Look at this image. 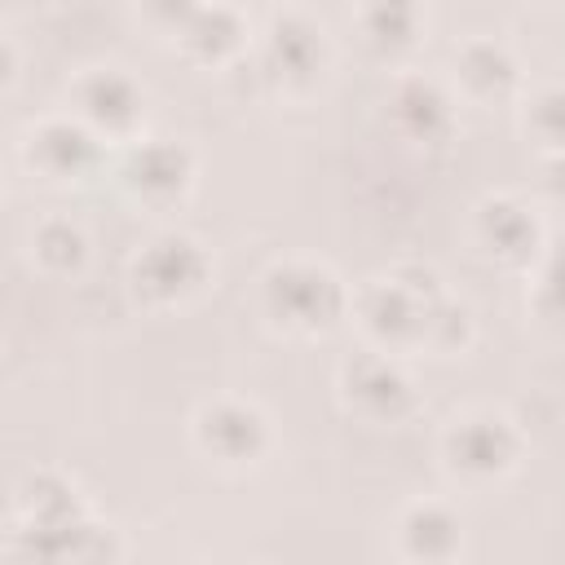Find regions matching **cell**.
<instances>
[{
  "instance_id": "obj_11",
  "label": "cell",
  "mask_w": 565,
  "mask_h": 565,
  "mask_svg": "<svg viewBox=\"0 0 565 565\" xmlns=\"http://www.w3.org/2000/svg\"><path fill=\"white\" fill-rule=\"evenodd\" d=\"M115 146L97 137L79 115H44L22 137V163L49 185H84L110 168Z\"/></svg>"
},
{
  "instance_id": "obj_19",
  "label": "cell",
  "mask_w": 565,
  "mask_h": 565,
  "mask_svg": "<svg viewBox=\"0 0 565 565\" xmlns=\"http://www.w3.org/2000/svg\"><path fill=\"white\" fill-rule=\"evenodd\" d=\"M525 305L543 331L565 335V238H547V247L530 265Z\"/></svg>"
},
{
  "instance_id": "obj_2",
  "label": "cell",
  "mask_w": 565,
  "mask_h": 565,
  "mask_svg": "<svg viewBox=\"0 0 565 565\" xmlns=\"http://www.w3.org/2000/svg\"><path fill=\"white\" fill-rule=\"evenodd\" d=\"M9 552L40 561H115L124 547L110 525H102L79 486L57 468H35L13 490L9 508Z\"/></svg>"
},
{
  "instance_id": "obj_3",
  "label": "cell",
  "mask_w": 565,
  "mask_h": 565,
  "mask_svg": "<svg viewBox=\"0 0 565 565\" xmlns=\"http://www.w3.org/2000/svg\"><path fill=\"white\" fill-rule=\"evenodd\" d=\"M260 318L291 340H327L353 313V287L313 256H282L256 282Z\"/></svg>"
},
{
  "instance_id": "obj_1",
  "label": "cell",
  "mask_w": 565,
  "mask_h": 565,
  "mask_svg": "<svg viewBox=\"0 0 565 565\" xmlns=\"http://www.w3.org/2000/svg\"><path fill=\"white\" fill-rule=\"evenodd\" d=\"M362 344L388 353H428V358H459L477 335L472 309L446 287V278L424 260H402L393 269L371 274L353 287V313Z\"/></svg>"
},
{
  "instance_id": "obj_5",
  "label": "cell",
  "mask_w": 565,
  "mask_h": 565,
  "mask_svg": "<svg viewBox=\"0 0 565 565\" xmlns=\"http://www.w3.org/2000/svg\"><path fill=\"white\" fill-rule=\"evenodd\" d=\"M252 62L260 84L282 102H305L322 88L331 71V40L305 9H274L256 31Z\"/></svg>"
},
{
  "instance_id": "obj_13",
  "label": "cell",
  "mask_w": 565,
  "mask_h": 565,
  "mask_svg": "<svg viewBox=\"0 0 565 565\" xmlns=\"http://www.w3.org/2000/svg\"><path fill=\"white\" fill-rule=\"evenodd\" d=\"M547 238L552 234H547L539 207L530 199H521V194L499 190V194L477 199V207H472V247L494 269L530 274V265L539 260Z\"/></svg>"
},
{
  "instance_id": "obj_21",
  "label": "cell",
  "mask_w": 565,
  "mask_h": 565,
  "mask_svg": "<svg viewBox=\"0 0 565 565\" xmlns=\"http://www.w3.org/2000/svg\"><path fill=\"white\" fill-rule=\"evenodd\" d=\"M199 4H203V0H137L141 18H146L154 31H163V35H177V31L194 18Z\"/></svg>"
},
{
  "instance_id": "obj_17",
  "label": "cell",
  "mask_w": 565,
  "mask_h": 565,
  "mask_svg": "<svg viewBox=\"0 0 565 565\" xmlns=\"http://www.w3.org/2000/svg\"><path fill=\"white\" fill-rule=\"evenodd\" d=\"M358 44L375 62H402L424 35V0H353Z\"/></svg>"
},
{
  "instance_id": "obj_8",
  "label": "cell",
  "mask_w": 565,
  "mask_h": 565,
  "mask_svg": "<svg viewBox=\"0 0 565 565\" xmlns=\"http://www.w3.org/2000/svg\"><path fill=\"white\" fill-rule=\"evenodd\" d=\"M110 177L128 203H137L146 212H172L190 199L194 177H199V159L177 137H146L141 132L137 141L115 150Z\"/></svg>"
},
{
  "instance_id": "obj_22",
  "label": "cell",
  "mask_w": 565,
  "mask_h": 565,
  "mask_svg": "<svg viewBox=\"0 0 565 565\" xmlns=\"http://www.w3.org/2000/svg\"><path fill=\"white\" fill-rule=\"evenodd\" d=\"M534 190L547 207L565 212V150L539 154V172H534Z\"/></svg>"
},
{
  "instance_id": "obj_7",
  "label": "cell",
  "mask_w": 565,
  "mask_h": 565,
  "mask_svg": "<svg viewBox=\"0 0 565 565\" xmlns=\"http://www.w3.org/2000/svg\"><path fill=\"white\" fill-rule=\"evenodd\" d=\"M335 397H340L344 415H353L358 424H371V428H402L424 406L406 358L375 349V344H362L358 353H349L340 362Z\"/></svg>"
},
{
  "instance_id": "obj_14",
  "label": "cell",
  "mask_w": 565,
  "mask_h": 565,
  "mask_svg": "<svg viewBox=\"0 0 565 565\" xmlns=\"http://www.w3.org/2000/svg\"><path fill=\"white\" fill-rule=\"evenodd\" d=\"M521 57L499 35H472L450 57V88L468 106H508L521 97Z\"/></svg>"
},
{
  "instance_id": "obj_23",
  "label": "cell",
  "mask_w": 565,
  "mask_h": 565,
  "mask_svg": "<svg viewBox=\"0 0 565 565\" xmlns=\"http://www.w3.org/2000/svg\"><path fill=\"white\" fill-rule=\"evenodd\" d=\"M40 4H53V0H40Z\"/></svg>"
},
{
  "instance_id": "obj_20",
  "label": "cell",
  "mask_w": 565,
  "mask_h": 565,
  "mask_svg": "<svg viewBox=\"0 0 565 565\" xmlns=\"http://www.w3.org/2000/svg\"><path fill=\"white\" fill-rule=\"evenodd\" d=\"M516 128L539 150H565V84H539L516 97Z\"/></svg>"
},
{
  "instance_id": "obj_4",
  "label": "cell",
  "mask_w": 565,
  "mask_h": 565,
  "mask_svg": "<svg viewBox=\"0 0 565 565\" xmlns=\"http://www.w3.org/2000/svg\"><path fill=\"white\" fill-rule=\"evenodd\" d=\"M212 274H216V260L203 238H194L190 230H159L128 256L124 282L132 305L150 313H168L199 300L212 287Z\"/></svg>"
},
{
  "instance_id": "obj_9",
  "label": "cell",
  "mask_w": 565,
  "mask_h": 565,
  "mask_svg": "<svg viewBox=\"0 0 565 565\" xmlns=\"http://www.w3.org/2000/svg\"><path fill=\"white\" fill-rule=\"evenodd\" d=\"M190 441L194 450L221 468V472H252L274 450V424L252 397L216 393L194 406L190 415Z\"/></svg>"
},
{
  "instance_id": "obj_6",
  "label": "cell",
  "mask_w": 565,
  "mask_h": 565,
  "mask_svg": "<svg viewBox=\"0 0 565 565\" xmlns=\"http://www.w3.org/2000/svg\"><path fill=\"white\" fill-rule=\"evenodd\" d=\"M437 459L459 486H494L508 481L525 459L521 424L499 406H468L446 419L437 437Z\"/></svg>"
},
{
  "instance_id": "obj_10",
  "label": "cell",
  "mask_w": 565,
  "mask_h": 565,
  "mask_svg": "<svg viewBox=\"0 0 565 565\" xmlns=\"http://www.w3.org/2000/svg\"><path fill=\"white\" fill-rule=\"evenodd\" d=\"M384 119L406 150L433 159L446 154L459 137V97L450 79L428 71H397L384 93Z\"/></svg>"
},
{
  "instance_id": "obj_12",
  "label": "cell",
  "mask_w": 565,
  "mask_h": 565,
  "mask_svg": "<svg viewBox=\"0 0 565 565\" xmlns=\"http://www.w3.org/2000/svg\"><path fill=\"white\" fill-rule=\"evenodd\" d=\"M66 110L79 115L97 137H106L115 150L137 141L146 132V115H150V93L137 75L119 71V66H88L71 79L66 93Z\"/></svg>"
},
{
  "instance_id": "obj_16",
  "label": "cell",
  "mask_w": 565,
  "mask_h": 565,
  "mask_svg": "<svg viewBox=\"0 0 565 565\" xmlns=\"http://www.w3.org/2000/svg\"><path fill=\"white\" fill-rule=\"evenodd\" d=\"M463 547V521L446 499H415L393 521V552L402 561H455Z\"/></svg>"
},
{
  "instance_id": "obj_18",
  "label": "cell",
  "mask_w": 565,
  "mask_h": 565,
  "mask_svg": "<svg viewBox=\"0 0 565 565\" xmlns=\"http://www.w3.org/2000/svg\"><path fill=\"white\" fill-rule=\"evenodd\" d=\"M31 265L44 274V278H79L88 256H93V238L79 221L71 216H44L35 230H31Z\"/></svg>"
},
{
  "instance_id": "obj_15",
  "label": "cell",
  "mask_w": 565,
  "mask_h": 565,
  "mask_svg": "<svg viewBox=\"0 0 565 565\" xmlns=\"http://www.w3.org/2000/svg\"><path fill=\"white\" fill-rule=\"evenodd\" d=\"M177 53L194 66H230L252 49L247 18L225 0H203L194 18L172 35Z\"/></svg>"
}]
</instances>
